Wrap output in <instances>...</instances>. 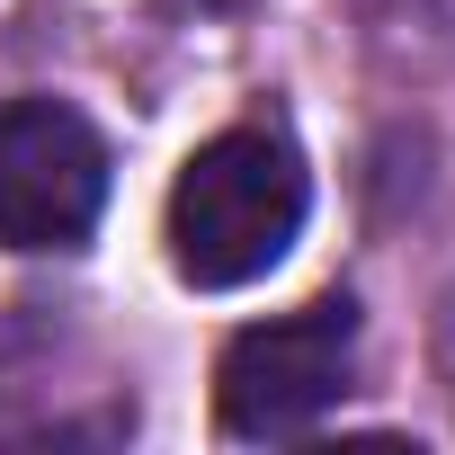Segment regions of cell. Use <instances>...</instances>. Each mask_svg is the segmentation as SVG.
Here are the masks:
<instances>
[{
  "instance_id": "obj_3",
  "label": "cell",
  "mask_w": 455,
  "mask_h": 455,
  "mask_svg": "<svg viewBox=\"0 0 455 455\" xmlns=\"http://www.w3.org/2000/svg\"><path fill=\"white\" fill-rule=\"evenodd\" d=\"M108 205V143L63 99L0 108V242L10 251H72Z\"/></svg>"
},
{
  "instance_id": "obj_1",
  "label": "cell",
  "mask_w": 455,
  "mask_h": 455,
  "mask_svg": "<svg viewBox=\"0 0 455 455\" xmlns=\"http://www.w3.org/2000/svg\"><path fill=\"white\" fill-rule=\"evenodd\" d=\"M304 205H313V179L277 125H223L214 143L188 152L170 188V268L205 295H233L295 251Z\"/></svg>"
},
{
  "instance_id": "obj_2",
  "label": "cell",
  "mask_w": 455,
  "mask_h": 455,
  "mask_svg": "<svg viewBox=\"0 0 455 455\" xmlns=\"http://www.w3.org/2000/svg\"><path fill=\"white\" fill-rule=\"evenodd\" d=\"M357 375V304L322 295L286 322H251L214 366V411L233 437H304Z\"/></svg>"
}]
</instances>
